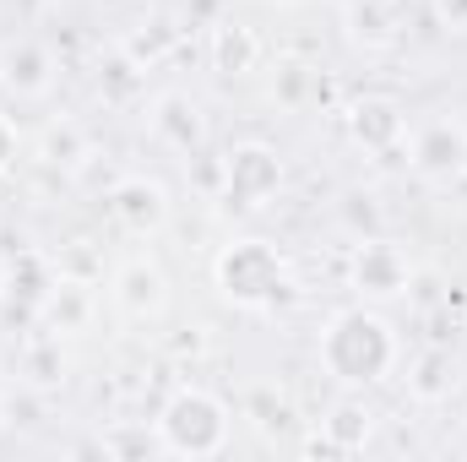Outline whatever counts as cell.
<instances>
[{
    "mask_svg": "<svg viewBox=\"0 0 467 462\" xmlns=\"http://www.w3.org/2000/svg\"><path fill=\"white\" fill-rule=\"evenodd\" d=\"M316 359L337 386H380L397 370L402 343H397V327L375 305H343L327 316L316 338Z\"/></svg>",
    "mask_w": 467,
    "mask_h": 462,
    "instance_id": "obj_1",
    "label": "cell"
},
{
    "mask_svg": "<svg viewBox=\"0 0 467 462\" xmlns=\"http://www.w3.org/2000/svg\"><path fill=\"white\" fill-rule=\"evenodd\" d=\"M213 272H218L223 299L239 305V310H266V305H277V299L294 294L288 256L277 245H266V239H234V245H223V256H218Z\"/></svg>",
    "mask_w": 467,
    "mask_h": 462,
    "instance_id": "obj_2",
    "label": "cell"
},
{
    "mask_svg": "<svg viewBox=\"0 0 467 462\" xmlns=\"http://www.w3.org/2000/svg\"><path fill=\"white\" fill-rule=\"evenodd\" d=\"M158 446L169 457H218L229 446V403L207 386H180L158 414Z\"/></svg>",
    "mask_w": 467,
    "mask_h": 462,
    "instance_id": "obj_3",
    "label": "cell"
},
{
    "mask_svg": "<svg viewBox=\"0 0 467 462\" xmlns=\"http://www.w3.org/2000/svg\"><path fill=\"white\" fill-rule=\"evenodd\" d=\"M223 185H229V202L239 207H266L272 196H277V185H283V158H277V147H266V142H239L223 152Z\"/></svg>",
    "mask_w": 467,
    "mask_h": 462,
    "instance_id": "obj_4",
    "label": "cell"
},
{
    "mask_svg": "<svg viewBox=\"0 0 467 462\" xmlns=\"http://www.w3.org/2000/svg\"><path fill=\"white\" fill-rule=\"evenodd\" d=\"M408 169H419L424 180L446 185L467 169V125L462 120H430L408 136Z\"/></svg>",
    "mask_w": 467,
    "mask_h": 462,
    "instance_id": "obj_5",
    "label": "cell"
},
{
    "mask_svg": "<svg viewBox=\"0 0 467 462\" xmlns=\"http://www.w3.org/2000/svg\"><path fill=\"white\" fill-rule=\"evenodd\" d=\"M408 278H413V261L391 239H364L348 261V283L364 299H397V294H408Z\"/></svg>",
    "mask_w": 467,
    "mask_h": 462,
    "instance_id": "obj_6",
    "label": "cell"
},
{
    "mask_svg": "<svg viewBox=\"0 0 467 462\" xmlns=\"http://www.w3.org/2000/svg\"><path fill=\"white\" fill-rule=\"evenodd\" d=\"M115 305H119V316H130V321L163 316V305H169V278H163V267H158L152 256H130V261L115 267Z\"/></svg>",
    "mask_w": 467,
    "mask_h": 462,
    "instance_id": "obj_7",
    "label": "cell"
},
{
    "mask_svg": "<svg viewBox=\"0 0 467 462\" xmlns=\"http://www.w3.org/2000/svg\"><path fill=\"white\" fill-rule=\"evenodd\" d=\"M109 213L119 218L125 234H158L169 224V191L147 174H125L109 191Z\"/></svg>",
    "mask_w": 467,
    "mask_h": 462,
    "instance_id": "obj_8",
    "label": "cell"
},
{
    "mask_svg": "<svg viewBox=\"0 0 467 462\" xmlns=\"http://www.w3.org/2000/svg\"><path fill=\"white\" fill-rule=\"evenodd\" d=\"M348 136L358 147H369V152H397L402 136H408V115H402L397 99L369 93V99H358L348 110Z\"/></svg>",
    "mask_w": 467,
    "mask_h": 462,
    "instance_id": "obj_9",
    "label": "cell"
},
{
    "mask_svg": "<svg viewBox=\"0 0 467 462\" xmlns=\"http://www.w3.org/2000/svg\"><path fill=\"white\" fill-rule=\"evenodd\" d=\"M0 82L16 93V99H44L55 88V55L38 44V38H11L0 49Z\"/></svg>",
    "mask_w": 467,
    "mask_h": 462,
    "instance_id": "obj_10",
    "label": "cell"
},
{
    "mask_svg": "<svg viewBox=\"0 0 467 462\" xmlns=\"http://www.w3.org/2000/svg\"><path fill=\"white\" fill-rule=\"evenodd\" d=\"M152 136L169 142L174 152H196L207 142V120L191 93H158L152 99Z\"/></svg>",
    "mask_w": 467,
    "mask_h": 462,
    "instance_id": "obj_11",
    "label": "cell"
},
{
    "mask_svg": "<svg viewBox=\"0 0 467 462\" xmlns=\"http://www.w3.org/2000/svg\"><path fill=\"white\" fill-rule=\"evenodd\" d=\"M327 452H364V441L375 436V408L364 397H343L327 419H321Z\"/></svg>",
    "mask_w": 467,
    "mask_h": 462,
    "instance_id": "obj_12",
    "label": "cell"
},
{
    "mask_svg": "<svg viewBox=\"0 0 467 462\" xmlns=\"http://www.w3.org/2000/svg\"><path fill=\"white\" fill-rule=\"evenodd\" d=\"M16 370H22V386H27V392L60 386V381H66V348H60V338H33V343L22 348Z\"/></svg>",
    "mask_w": 467,
    "mask_h": 462,
    "instance_id": "obj_13",
    "label": "cell"
},
{
    "mask_svg": "<svg viewBox=\"0 0 467 462\" xmlns=\"http://www.w3.org/2000/svg\"><path fill=\"white\" fill-rule=\"evenodd\" d=\"M255 55H261V44H255V33L250 27H239V22H223L218 33H213V60H218V71H250L255 66Z\"/></svg>",
    "mask_w": 467,
    "mask_h": 462,
    "instance_id": "obj_14",
    "label": "cell"
},
{
    "mask_svg": "<svg viewBox=\"0 0 467 462\" xmlns=\"http://www.w3.org/2000/svg\"><path fill=\"white\" fill-rule=\"evenodd\" d=\"M348 22L358 44H391L397 38V5L391 0H353Z\"/></svg>",
    "mask_w": 467,
    "mask_h": 462,
    "instance_id": "obj_15",
    "label": "cell"
},
{
    "mask_svg": "<svg viewBox=\"0 0 467 462\" xmlns=\"http://www.w3.org/2000/svg\"><path fill=\"white\" fill-rule=\"evenodd\" d=\"M408 392H413L419 403H441V397L451 392V353H446V348L419 353V364H413V375H408Z\"/></svg>",
    "mask_w": 467,
    "mask_h": 462,
    "instance_id": "obj_16",
    "label": "cell"
},
{
    "mask_svg": "<svg viewBox=\"0 0 467 462\" xmlns=\"http://www.w3.org/2000/svg\"><path fill=\"white\" fill-rule=\"evenodd\" d=\"M49 321L60 327V332H77L82 321H88V294H82V283H55V294H49Z\"/></svg>",
    "mask_w": 467,
    "mask_h": 462,
    "instance_id": "obj_17",
    "label": "cell"
},
{
    "mask_svg": "<svg viewBox=\"0 0 467 462\" xmlns=\"http://www.w3.org/2000/svg\"><path fill=\"white\" fill-rule=\"evenodd\" d=\"M305 93H321L316 71H310V66H299V60L277 66V77H272V99H283V104L294 110V104H305Z\"/></svg>",
    "mask_w": 467,
    "mask_h": 462,
    "instance_id": "obj_18",
    "label": "cell"
},
{
    "mask_svg": "<svg viewBox=\"0 0 467 462\" xmlns=\"http://www.w3.org/2000/svg\"><path fill=\"white\" fill-rule=\"evenodd\" d=\"M11 152H16V136H11V125H5V120H0V169H5V163H11Z\"/></svg>",
    "mask_w": 467,
    "mask_h": 462,
    "instance_id": "obj_19",
    "label": "cell"
},
{
    "mask_svg": "<svg viewBox=\"0 0 467 462\" xmlns=\"http://www.w3.org/2000/svg\"><path fill=\"white\" fill-rule=\"evenodd\" d=\"M0 397H5V381H0Z\"/></svg>",
    "mask_w": 467,
    "mask_h": 462,
    "instance_id": "obj_20",
    "label": "cell"
}]
</instances>
